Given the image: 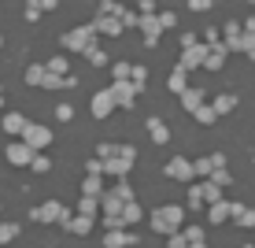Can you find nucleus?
Wrapping results in <instances>:
<instances>
[{
  "instance_id": "obj_1",
  "label": "nucleus",
  "mask_w": 255,
  "mask_h": 248,
  "mask_svg": "<svg viewBox=\"0 0 255 248\" xmlns=\"http://www.w3.org/2000/svg\"><path fill=\"white\" fill-rule=\"evenodd\" d=\"M181 223H185V208H178V204H163V208L152 211V230H159V234H181Z\"/></svg>"
},
{
  "instance_id": "obj_2",
  "label": "nucleus",
  "mask_w": 255,
  "mask_h": 248,
  "mask_svg": "<svg viewBox=\"0 0 255 248\" xmlns=\"http://www.w3.org/2000/svg\"><path fill=\"white\" fill-rule=\"evenodd\" d=\"M133 159H137V148L133 145H119L115 148V156L111 159H104V174H111V178H126L129 174V167H133Z\"/></svg>"
},
{
  "instance_id": "obj_3",
  "label": "nucleus",
  "mask_w": 255,
  "mask_h": 248,
  "mask_svg": "<svg viewBox=\"0 0 255 248\" xmlns=\"http://www.w3.org/2000/svg\"><path fill=\"white\" fill-rule=\"evenodd\" d=\"M63 48L67 52H89V48H96V26L89 22V26H78V30L63 33Z\"/></svg>"
},
{
  "instance_id": "obj_4",
  "label": "nucleus",
  "mask_w": 255,
  "mask_h": 248,
  "mask_svg": "<svg viewBox=\"0 0 255 248\" xmlns=\"http://www.w3.org/2000/svg\"><path fill=\"white\" fill-rule=\"evenodd\" d=\"M30 219L33 223H59V226H67L70 211L59 200H45V204H37V208H30Z\"/></svg>"
},
{
  "instance_id": "obj_5",
  "label": "nucleus",
  "mask_w": 255,
  "mask_h": 248,
  "mask_svg": "<svg viewBox=\"0 0 255 248\" xmlns=\"http://www.w3.org/2000/svg\"><path fill=\"white\" fill-rule=\"evenodd\" d=\"M22 141L33 148V152H45V148L52 145V130L41 126V122H30V126H26V134H22Z\"/></svg>"
},
{
  "instance_id": "obj_6",
  "label": "nucleus",
  "mask_w": 255,
  "mask_h": 248,
  "mask_svg": "<svg viewBox=\"0 0 255 248\" xmlns=\"http://www.w3.org/2000/svg\"><path fill=\"white\" fill-rule=\"evenodd\" d=\"M140 33H144V45H159V33H163V22H159V11H140Z\"/></svg>"
},
{
  "instance_id": "obj_7",
  "label": "nucleus",
  "mask_w": 255,
  "mask_h": 248,
  "mask_svg": "<svg viewBox=\"0 0 255 248\" xmlns=\"http://www.w3.org/2000/svg\"><path fill=\"white\" fill-rule=\"evenodd\" d=\"M163 171H166V178H174V182H189L192 174H196V171H192V159H181V156L166 159Z\"/></svg>"
},
{
  "instance_id": "obj_8",
  "label": "nucleus",
  "mask_w": 255,
  "mask_h": 248,
  "mask_svg": "<svg viewBox=\"0 0 255 248\" xmlns=\"http://www.w3.org/2000/svg\"><path fill=\"white\" fill-rule=\"evenodd\" d=\"M137 85L133 82H115V85H111V96H115V104H119V108H133V104H137Z\"/></svg>"
},
{
  "instance_id": "obj_9",
  "label": "nucleus",
  "mask_w": 255,
  "mask_h": 248,
  "mask_svg": "<svg viewBox=\"0 0 255 248\" xmlns=\"http://www.w3.org/2000/svg\"><path fill=\"white\" fill-rule=\"evenodd\" d=\"M7 163H15V167H30L33 163V148L26 145V141H15V145H7Z\"/></svg>"
},
{
  "instance_id": "obj_10",
  "label": "nucleus",
  "mask_w": 255,
  "mask_h": 248,
  "mask_svg": "<svg viewBox=\"0 0 255 248\" xmlns=\"http://www.w3.org/2000/svg\"><path fill=\"white\" fill-rule=\"evenodd\" d=\"M89 111H93V119H108V115L115 111V96H111V89L96 93V96H93V104H89Z\"/></svg>"
},
{
  "instance_id": "obj_11",
  "label": "nucleus",
  "mask_w": 255,
  "mask_h": 248,
  "mask_svg": "<svg viewBox=\"0 0 255 248\" xmlns=\"http://www.w3.org/2000/svg\"><path fill=\"white\" fill-rule=\"evenodd\" d=\"M207 63V45H192V48H181V67L192 70V67H204Z\"/></svg>"
},
{
  "instance_id": "obj_12",
  "label": "nucleus",
  "mask_w": 255,
  "mask_h": 248,
  "mask_svg": "<svg viewBox=\"0 0 255 248\" xmlns=\"http://www.w3.org/2000/svg\"><path fill=\"white\" fill-rule=\"evenodd\" d=\"M129 245H137L129 230H108V237H104V248H129Z\"/></svg>"
},
{
  "instance_id": "obj_13",
  "label": "nucleus",
  "mask_w": 255,
  "mask_h": 248,
  "mask_svg": "<svg viewBox=\"0 0 255 248\" xmlns=\"http://www.w3.org/2000/svg\"><path fill=\"white\" fill-rule=\"evenodd\" d=\"M93 26H96V33H104V37H119V33L126 30V26H122V19H104V15H96Z\"/></svg>"
},
{
  "instance_id": "obj_14",
  "label": "nucleus",
  "mask_w": 255,
  "mask_h": 248,
  "mask_svg": "<svg viewBox=\"0 0 255 248\" xmlns=\"http://www.w3.org/2000/svg\"><path fill=\"white\" fill-rule=\"evenodd\" d=\"M63 230H70L74 237H85V234L93 230V215H78V211H74V215L67 219V226H63Z\"/></svg>"
},
{
  "instance_id": "obj_15",
  "label": "nucleus",
  "mask_w": 255,
  "mask_h": 248,
  "mask_svg": "<svg viewBox=\"0 0 255 248\" xmlns=\"http://www.w3.org/2000/svg\"><path fill=\"white\" fill-rule=\"evenodd\" d=\"M226 219H233V204L230 200H218V204H211L207 208V223H226Z\"/></svg>"
},
{
  "instance_id": "obj_16",
  "label": "nucleus",
  "mask_w": 255,
  "mask_h": 248,
  "mask_svg": "<svg viewBox=\"0 0 255 248\" xmlns=\"http://www.w3.org/2000/svg\"><path fill=\"white\" fill-rule=\"evenodd\" d=\"M166 85H170V93H178V96H181V93L189 89V70L178 63V67L170 70V78H166Z\"/></svg>"
},
{
  "instance_id": "obj_17",
  "label": "nucleus",
  "mask_w": 255,
  "mask_h": 248,
  "mask_svg": "<svg viewBox=\"0 0 255 248\" xmlns=\"http://www.w3.org/2000/svg\"><path fill=\"white\" fill-rule=\"evenodd\" d=\"M192 193H200V200H204L207 208H211V204H218V200H222V189H218L215 182H200V185H192Z\"/></svg>"
},
{
  "instance_id": "obj_18",
  "label": "nucleus",
  "mask_w": 255,
  "mask_h": 248,
  "mask_svg": "<svg viewBox=\"0 0 255 248\" xmlns=\"http://www.w3.org/2000/svg\"><path fill=\"white\" fill-rule=\"evenodd\" d=\"M148 137L155 141V145H166V141H170V130H166V122L163 119H148Z\"/></svg>"
},
{
  "instance_id": "obj_19",
  "label": "nucleus",
  "mask_w": 255,
  "mask_h": 248,
  "mask_svg": "<svg viewBox=\"0 0 255 248\" xmlns=\"http://www.w3.org/2000/svg\"><path fill=\"white\" fill-rule=\"evenodd\" d=\"M226 56H230V48H226V41L222 45H215V48H207V70H222V63H226Z\"/></svg>"
},
{
  "instance_id": "obj_20",
  "label": "nucleus",
  "mask_w": 255,
  "mask_h": 248,
  "mask_svg": "<svg viewBox=\"0 0 255 248\" xmlns=\"http://www.w3.org/2000/svg\"><path fill=\"white\" fill-rule=\"evenodd\" d=\"M178 100H181V108H185V111H200V108H204V89H185Z\"/></svg>"
},
{
  "instance_id": "obj_21",
  "label": "nucleus",
  "mask_w": 255,
  "mask_h": 248,
  "mask_svg": "<svg viewBox=\"0 0 255 248\" xmlns=\"http://www.w3.org/2000/svg\"><path fill=\"white\" fill-rule=\"evenodd\" d=\"M0 126H4L7 134H26V126H30V122H26V119H22L19 111H7V115H4V122H0Z\"/></svg>"
},
{
  "instance_id": "obj_22",
  "label": "nucleus",
  "mask_w": 255,
  "mask_h": 248,
  "mask_svg": "<svg viewBox=\"0 0 255 248\" xmlns=\"http://www.w3.org/2000/svg\"><path fill=\"white\" fill-rule=\"evenodd\" d=\"M48 78V63H30L26 67V85H45Z\"/></svg>"
},
{
  "instance_id": "obj_23",
  "label": "nucleus",
  "mask_w": 255,
  "mask_h": 248,
  "mask_svg": "<svg viewBox=\"0 0 255 248\" xmlns=\"http://www.w3.org/2000/svg\"><path fill=\"white\" fill-rule=\"evenodd\" d=\"M233 219H237V226H255V208H244V204H233Z\"/></svg>"
},
{
  "instance_id": "obj_24",
  "label": "nucleus",
  "mask_w": 255,
  "mask_h": 248,
  "mask_svg": "<svg viewBox=\"0 0 255 248\" xmlns=\"http://www.w3.org/2000/svg\"><path fill=\"white\" fill-rule=\"evenodd\" d=\"M122 11L126 7L115 4V0H100V7H96V15H104V19H122Z\"/></svg>"
},
{
  "instance_id": "obj_25",
  "label": "nucleus",
  "mask_w": 255,
  "mask_h": 248,
  "mask_svg": "<svg viewBox=\"0 0 255 248\" xmlns=\"http://www.w3.org/2000/svg\"><path fill=\"white\" fill-rule=\"evenodd\" d=\"M211 108H215L218 115H230V111L237 108V96H233V93H222V96H215V104H211Z\"/></svg>"
},
{
  "instance_id": "obj_26",
  "label": "nucleus",
  "mask_w": 255,
  "mask_h": 248,
  "mask_svg": "<svg viewBox=\"0 0 255 248\" xmlns=\"http://www.w3.org/2000/svg\"><path fill=\"white\" fill-rule=\"evenodd\" d=\"M122 219H126V226H133L144 219V211H140V204L137 200H126V211H122Z\"/></svg>"
},
{
  "instance_id": "obj_27",
  "label": "nucleus",
  "mask_w": 255,
  "mask_h": 248,
  "mask_svg": "<svg viewBox=\"0 0 255 248\" xmlns=\"http://www.w3.org/2000/svg\"><path fill=\"white\" fill-rule=\"evenodd\" d=\"M96 211H100V197H82L78 200V215H93L96 219Z\"/></svg>"
},
{
  "instance_id": "obj_28",
  "label": "nucleus",
  "mask_w": 255,
  "mask_h": 248,
  "mask_svg": "<svg viewBox=\"0 0 255 248\" xmlns=\"http://www.w3.org/2000/svg\"><path fill=\"white\" fill-rule=\"evenodd\" d=\"M192 171H196L200 178H211V174H215V159H211V156H204V159H192Z\"/></svg>"
},
{
  "instance_id": "obj_29",
  "label": "nucleus",
  "mask_w": 255,
  "mask_h": 248,
  "mask_svg": "<svg viewBox=\"0 0 255 248\" xmlns=\"http://www.w3.org/2000/svg\"><path fill=\"white\" fill-rule=\"evenodd\" d=\"M82 197H104L100 178H89V174H85V182H82Z\"/></svg>"
},
{
  "instance_id": "obj_30",
  "label": "nucleus",
  "mask_w": 255,
  "mask_h": 248,
  "mask_svg": "<svg viewBox=\"0 0 255 248\" xmlns=\"http://www.w3.org/2000/svg\"><path fill=\"white\" fill-rule=\"evenodd\" d=\"M129 74H133V63H122L119 59V63L111 67V78H115V82H129Z\"/></svg>"
},
{
  "instance_id": "obj_31",
  "label": "nucleus",
  "mask_w": 255,
  "mask_h": 248,
  "mask_svg": "<svg viewBox=\"0 0 255 248\" xmlns=\"http://www.w3.org/2000/svg\"><path fill=\"white\" fill-rule=\"evenodd\" d=\"M26 22H37L41 19V15H45V7H41V0H26Z\"/></svg>"
},
{
  "instance_id": "obj_32",
  "label": "nucleus",
  "mask_w": 255,
  "mask_h": 248,
  "mask_svg": "<svg viewBox=\"0 0 255 248\" xmlns=\"http://www.w3.org/2000/svg\"><path fill=\"white\" fill-rule=\"evenodd\" d=\"M15 237H19V223H0V245L15 241Z\"/></svg>"
},
{
  "instance_id": "obj_33",
  "label": "nucleus",
  "mask_w": 255,
  "mask_h": 248,
  "mask_svg": "<svg viewBox=\"0 0 255 248\" xmlns=\"http://www.w3.org/2000/svg\"><path fill=\"white\" fill-rule=\"evenodd\" d=\"M85 59H89V63H93V67H108V52H104L100 45H96V48H89V52H85Z\"/></svg>"
},
{
  "instance_id": "obj_34",
  "label": "nucleus",
  "mask_w": 255,
  "mask_h": 248,
  "mask_svg": "<svg viewBox=\"0 0 255 248\" xmlns=\"http://www.w3.org/2000/svg\"><path fill=\"white\" fill-rule=\"evenodd\" d=\"M111 193H115L119 200H133V185H129L126 178H119V182H115V189H111Z\"/></svg>"
},
{
  "instance_id": "obj_35",
  "label": "nucleus",
  "mask_w": 255,
  "mask_h": 248,
  "mask_svg": "<svg viewBox=\"0 0 255 248\" xmlns=\"http://www.w3.org/2000/svg\"><path fill=\"white\" fill-rule=\"evenodd\" d=\"M192 115H196V122H204V126H211V122L218 119V111L211 108V104H204V108H200V111H192Z\"/></svg>"
},
{
  "instance_id": "obj_36",
  "label": "nucleus",
  "mask_w": 255,
  "mask_h": 248,
  "mask_svg": "<svg viewBox=\"0 0 255 248\" xmlns=\"http://www.w3.org/2000/svg\"><path fill=\"white\" fill-rule=\"evenodd\" d=\"M207 182H215L218 189H230V185H233V178H230V171H226V167H222V171H215V174H211Z\"/></svg>"
},
{
  "instance_id": "obj_37",
  "label": "nucleus",
  "mask_w": 255,
  "mask_h": 248,
  "mask_svg": "<svg viewBox=\"0 0 255 248\" xmlns=\"http://www.w3.org/2000/svg\"><path fill=\"white\" fill-rule=\"evenodd\" d=\"M85 174H89V178H100L104 174V159L96 156V159H85Z\"/></svg>"
},
{
  "instance_id": "obj_38",
  "label": "nucleus",
  "mask_w": 255,
  "mask_h": 248,
  "mask_svg": "<svg viewBox=\"0 0 255 248\" xmlns=\"http://www.w3.org/2000/svg\"><path fill=\"white\" fill-rule=\"evenodd\" d=\"M181 234H185V241H189V245H204V230H200V226H185Z\"/></svg>"
},
{
  "instance_id": "obj_39",
  "label": "nucleus",
  "mask_w": 255,
  "mask_h": 248,
  "mask_svg": "<svg viewBox=\"0 0 255 248\" xmlns=\"http://www.w3.org/2000/svg\"><path fill=\"white\" fill-rule=\"evenodd\" d=\"M30 167H33V171H37V174H45L48 167H52V159H48L45 152H33V163H30Z\"/></svg>"
},
{
  "instance_id": "obj_40",
  "label": "nucleus",
  "mask_w": 255,
  "mask_h": 248,
  "mask_svg": "<svg viewBox=\"0 0 255 248\" xmlns=\"http://www.w3.org/2000/svg\"><path fill=\"white\" fill-rule=\"evenodd\" d=\"M129 82H133L137 89H144V85H148V67H133V74H129Z\"/></svg>"
},
{
  "instance_id": "obj_41",
  "label": "nucleus",
  "mask_w": 255,
  "mask_h": 248,
  "mask_svg": "<svg viewBox=\"0 0 255 248\" xmlns=\"http://www.w3.org/2000/svg\"><path fill=\"white\" fill-rule=\"evenodd\" d=\"M48 70H52V74H67L70 67H67V59H63V56H52V59H48Z\"/></svg>"
},
{
  "instance_id": "obj_42",
  "label": "nucleus",
  "mask_w": 255,
  "mask_h": 248,
  "mask_svg": "<svg viewBox=\"0 0 255 248\" xmlns=\"http://www.w3.org/2000/svg\"><path fill=\"white\" fill-rule=\"evenodd\" d=\"M56 119L59 122H70V119H74V108H70V104H56Z\"/></svg>"
},
{
  "instance_id": "obj_43",
  "label": "nucleus",
  "mask_w": 255,
  "mask_h": 248,
  "mask_svg": "<svg viewBox=\"0 0 255 248\" xmlns=\"http://www.w3.org/2000/svg\"><path fill=\"white\" fill-rule=\"evenodd\" d=\"M166 248H192V245L185 241V234H170L166 237Z\"/></svg>"
},
{
  "instance_id": "obj_44",
  "label": "nucleus",
  "mask_w": 255,
  "mask_h": 248,
  "mask_svg": "<svg viewBox=\"0 0 255 248\" xmlns=\"http://www.w3.org/2000/svg\"><path fill=\"white\" fill-rule=\"evenodd\" d=\"M115 148H119V145H111V141H104V145H96V156H100V159H111V156H115Z\"/></svg>"
},
{
  "instance_id": "obj_45",
  "label": "nucleus",
  "mask_w": 255,
  "mask_h": 248,
  "mask_svg": "<svg viewBox=\"0 0 255 248\" xmlns=\"http://www.w3.org/2000/svg\"><path fill=\"white\" fill-rule=\"evenodd\" d=\"M122 26H140V11H122Z\"/></svg>"
},
{
  "instance_id": "obj_46",
  "label": "nucleus",
  "mask_w": 255,
  "mask_h": 248,
  "mask_svg": "<svg viewBox=\"0 0 255 248\" xmlns=\"http://www.w3.org/2000/svg\"><path fill=\"white\" fill-rule=\"evenodd\" d=\"M204 45H207V48L222 45V33H218V30H207V33H204Z\"/></svg>"
},
{
  "instance_id": "obj_47",
  "label": "nucleus",
  "mask_w": 255,
  "mask_h": 248,
  "mask_svg": "<svg viewBox=\"0 0 255 248\" xmlns=\"http://www.w3.org/2000/svg\"><path fill=\"white\" fill-rule=\"evenodd\" d=\"M159 22H163V30H170V26H178V15L174 11H159Z\"/></svg>"
},
{
  "instance_id": "obj_48",
  "label": "nucleus",
  "mask_w": 255,
  "mask_h": 248,
  "mask_svg": "<svg viewBox=\"0 0 255 248\" xmlns=\"http://www.w3.org/2000/svg\"><path fill=\"white\" fill-rule=\"evenodd\" d=\"M192 45H204V37H196V33H181V48H192Z\"/></svg>"
},
{
  "instance_id": "obj_49",
  "label": "nucleus",
  "mask_w": 255,
  "mask_h": 248,
  "mask_svg": "<svg viewBox=\"0 0 255 248\" xmlns=\"http://www.w3.org/2000/svg\"><path fill=\"white\" fill-rule=\"evenodd\" d=\"M192 11H211V0H189Z\"/></svg>"
},
{
  "instance_id": "obj_50",
  "label": "nucleus",
  "mask_w": 255,
  "mask_h": 248,
  "mask_svg": "<svg viewBox=\"0 0 255 248\" xmlns=\"http://www.w3.org/2000/svg\"><path fill=\"white\" fill-rule=\"evenodd\" d=\"M41 7H45V11H52V7H59V0H41Z\"/></svg>"
},
{
  "instance_id": "obj_51",
  "label": "nucleus",
  "mask_w": 255,
  "mask_h": 248,
  "mask_svg": "<svg viewBox=\"0 0 255 248\" xmlns=\"http://www.w3.org/2000/svg\"><path fill=\"white\" fill-rule=\"evenodd\" d=\"M244 33H255V15H252L248 22H244Z\"/></svg>"
},
{
  "instance_id": "obj_52",
  "label": "nucleus",
  "mask_w": 255,
  "mask_h": 248,
  "mask_svg": "<svg viewBox=\"0 0 255 248\" xmlns=\"http://www.w3.org/2000/svg\"><path fill=\"white\" fill-rule=\"evenodd\" d=\"M192 248H207V241H204V245H192Z\"/></svg>"
},
{
  "instance_id": "obj_53",
  "label": "nucleus",
  "mask_w": 255,
  "mask_h": 248,
  "mask_svg": "<svg viewBox=\"0 0 255 248\" xmlns=\"http://www.w3.org/2000/svg\"><path fill=\"white\" fill-rule=\"evenodd\" d=\"M0 104H4V93H0Z\"/></svg>"
},
{
  "instance_id": "obj_54",
  "label": "nucleus",
  "mask_w": 255,
  "mask_h": 248,
  "mask_svg": "<svg viewBox=\"0 0 255 248\" xmlns=\"http://www.w3.org/2000/svg\"><path fill=\"white\" fill-rule=\"evenodd\" d=\"M137 4H144V0H137Z\"/></svg>"
},
{
  "instance_id": "obj_55",
  "label": "nucleus",
  "mask_w": 255,
  "mask_h": 248,
  "mask_svg": "<svg viewBox=\"0 0 255 248\" xmlns=\"http://www.w3.org/2000/svg\"><path fill=\"white\" fill-rule=\"evenodd\" d=\"M252 4H255V0H252Z\"/></svg>"
},
{
  "instance_id": "obj_56",
  "label": "nucleus",
  "mask_w": 255,
  "mask_h": 248,
  "mask_svg": "<svg viewBox=\"0 0 255 248\" xmlns=\"http://www.w3.org/2000/svg\"><path fill=\"white\" fill-rule=\"evenodd\" d=\"M248 248H252V245H248Z\"/></svg>"
}]
</instances>
